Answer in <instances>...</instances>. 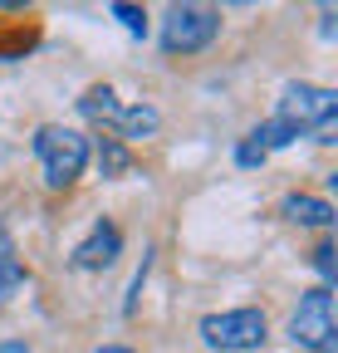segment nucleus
<instances>
[{
  "label": "nucleus",
  "instance_id": "nucleus-13",
  "mask_svg": "<svg viewBox=\"0 0 338 353\" xmlns=\"http://www.w3.org/2000/svg\"><path fill=\"white\" fill-rule=\"evenodd\" d=\"M0 353H30L25 343H0Z\"/></svg>",
  "mask_w": 338,
  "mask_h": 353
},
{
  "label": "nucleus",
  "instance_id": "nucleus-8",
  "mask_svg": "<svg viewBox=\"0 0 338 353\" xmlns=\"http://www.w3.org/2000/svg\"><path fill=\"white\" fill-rule=\"evenodd\" d=\"M78 108H83V113H89L94 123H113V128L123 123V113H128V108H123V103H118V94H113V88H108V83H94V88H89V94H83V99H78Z\"/></svg>",
  "mask_w": 338,
  "mask_h": 353
},
{
  "label": "nucleus",
  "instance_id": "nucleus-14",
  "mask_svg": "<svg viewBox=\"0 0 338 353\" xmlns=\"http://www.w3.org/2000/svg\"><path fill=\"white\" fill-rule=\"evenodd\" d=\"M98 353H133V348H123V343H103Z\"/></svg>",
  "mask_w": 338,
  "mask_h": 353
},
{
  "label": "nucleus",
  "instance_id": "nucleus-2",
  "mask_svg": "<svg viewBox=\"0 0 338 353\" xmlns=\"http://www.w3.org/2000/svg\"><path fill=\"white\" fill-rule=\"evenodd\" d=\"M34 157L45 167V182L54 192H64V187H74L83 176V167H89V138L64 128V123H45L34 132Z\"/></svg>",
  "mask_w": 338,
  "mask_h": 353
},
{
  "label": "nucleus",
  "instance_id": "nucleus-12",
  "mask_svg": "<svg viewBox=\"0 0 338 353\" xmlns=\"http://www.w3.org/2000/svg\"><path fill=\"white\" fill-rule=\"evenodd\" d=\"M314 265H319V275H324V280H333V245H328V241L314 250Z\"/></svg>",
  "mask_w": 338,
  "mask_h": 353
},
{
  "label": "nucleus",
  "instance_id": "nucleus-10",
  "mask_svg": "<svg viewBox=\"0 0 338 353\" xmlns=\"http://www.w3.org/2000/svg\"><path fill=\"white\" fill-rule=\"evenodd\" d=\"M128 148H123L118 138H98V167H103V176H123L128 172Z\"/></svg>",
  "mask_w": 338,
  "mask_h": 353
},
{
  "label": "nucleus",
  "instance_id": "nucleus-1",
  "mask_svg": "<svg viewBox=\"0 0 338 353\" xmlns=\"http://www.w3.org/2000/svg\"><path fill=\"white\" fill-rule=\"evenodd\" d=\"M294 138H319L333 143V123H338V94L324 83H289L279 94V113H275Z\"/></svg>",
  "mask_w": 338,
  "mask_h": 353
},
{
  "label": "nucleus",
  "instance_id": "nucleus-5",
  "mask_svg": "<svg viewBox=\"0 0 338 353\" xmlns=\"http://www.w3.org/2000/svg\"><path fill=\"white\" fill-rule=\"evenodd\" d=\"M221 34V15L211 6H172L162 20V50L167 54H196Z\"/></svg>",
  "mask_w": 338,
  "mask_h": 353
},
{
  "label": "nucleus",
  "instance_id": "nucleus-4",
  "mask_svg": "<svg viewBox=\"0 0 338 353\" xmlns=\"http://www.w3.org/2000/svg\"><path fill=\"white\" fill-rule=\"evenodd\" d=\"M201 339L216 348V353H250L270 339V324L260 309H221V314H206L201 319Z\"/></svg>",
  "mask_w": 338,
  "mask_h": 353
},
{
  "label": "nucleus",
  "instance_id": "nucleus-6",
  "mask_svg": "<svg viewBox=\"0 0 338 353\" xmlns=\"http://www.w3.org/2000/svg\"><path fill=\"white\" fill-rule=\"evenodd\" d=\"M118 250H123L118 226H113V221H98V226L74 245V265H78V270H108V265L118 260Z\"/></svg>",
  "mask_w": 338,
  "mask_h": 353
},
{
  "label": "nucleus",
  "instance_id": "nucleus-9",
  "mask_svg": "<svg viewBox=\"0 0 338 353\" xmlns=\"http://www.w3.org/2000/svg\"><path fill=\"white\" fill-rule=\"evenodd\" d=\"M25 285H30V270H25V265H20L10 250H0V309H6Z\"/></svg>",
  "mask_w": 338,
  "mask_h": 353
},
{
  "label": "nucleus",
  "instance_id": "nucleus-3",
  "mask_svg": "<svg viewBox=\"0 0 338 353\" xmlns=\"http://www.w3.org/2000/svg\"><path fill=\"white\" fill-rule=\"evenodd\" d=\"M289 339L299 343V353H333L338 348V324H333V294H328V285L304 290L299 309L289 314Z\"/></svg>",
  "mask_w": 338,
  "mask_h": 353
},
{
  "label": "nucleus",
  "instance_id": "nucleus-7",
  "mask_svg": "<svg viewBox=\"0 0 338 353\" xmlns=\"http://www.w3.org/2000/svg\"><path fill=\"white\" fill-rule=\"evenodd\" d=\"M284 221L294 226H333V206L324 196H284Z\"/></svg>",
  "mask_w": 338,
  "mask_h": 353
},
{
  "label": "nucleus",
  "instance_id": "nucleus-11",
  "mask_svg": "<svg viewBox=\"0 0 338 353\" xmlns=\"http://www.w3.org/2000/svg\"><path fill=\"white\" fill-rule=\"evenodd\" d=\"M108 15H113V20H123V30L138 34V39L147 34V15H142L138 6H123V0H118V6H108Z\"/></svg>",
  "mask_w": 338,
  "mask_h": 353
}]
</instances>
